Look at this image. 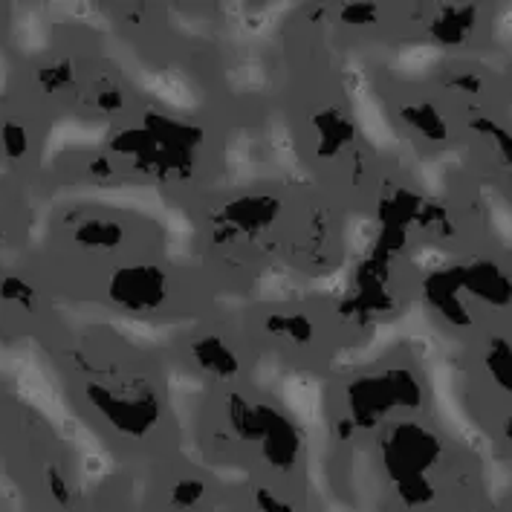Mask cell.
<instances>
[{"mask_svg": "<svg viewBox=\"0 0 512 512\" xmlns=\"http://www.w3.org/2000/svg\"><path fill=\"white\" fill-rule=\"evenodd\" d=\"M437 440L420 426H400L397 432H391V440L385 443V463L394 475V481L414 484V481H426V469L437 460Z\"/></svg>", "mask_w": 512, "mask_h": 512, "instance_id": "1", "label": "cell"}, {"mask_svg": "<svg viewBox=\"0 0 512 512\" xmlns=\"http://www.w3.org/2000/svg\"><path fill=\"white\" fill-rule=\"evenodd\" d=\"M165 275L151 264H139V267H125L113 275V284H110V296L113 301L122 307V310H131V313H148V310H157L165 301Z\"/></svg>", "mask_w": 512, "mask_h": 512, "instance_id": "2", "label": "cell"}, {"mask_svg": "<svg viewBox=\"0 0 512 512\" xmlns=\"http://www.w3.org/2000/svg\"><path fill=\"white\" fill-rule=\"evenodd\" d=\"M197 359H200L212 374H220V377H232V374L238 371L235 356L226 351L217 339H206V342L197 348Z\"/></svg>", "mask_w": 512, "mask_h": 512, "instance_id": "3", "label": "cell"}, {"mask_svg": "<svg viewBox=\"0 0 512 512\" xmlns=\"http://www.w3.org/2000/svg\"><path fill=\"white\" fill-rule=\"evenodd\" d=\"M203 492H206V486L200 484V481L186 478V481H180V484L174 486V492H171V501H174V507H180V510H189V507H194V504L203 498Z\"/></svg>", "mask_w": 512, "mask_h": 512, "instance_id": "4", "label": "cell"}, {"mask_svg": "<svg viewBox=\"0 0 512 512\" xmlns=\"http://www.w3.org/2000/svg\"><path fill=\"white\" fill-rule=\"evenodd\" d=\"M489 368H492V374H495V379L507 388V391H512V351L510 348H495L492 351V356H489Z\"/></svg>", "mask_w": 512, "mask_h": 512, "instance_id": "5", "label": "cell"}, {"mask_svg": "<svg viewBox=\"0 0 512 512\" xmlns=\"http://www.w3.org/2000/svg\"><path fill=\"white\" fill-rule=\"evenodd\" d=\"M255 504H258L261 512H293V507L284 498H278L272 489H258L255 492Z\"/></svg>", "mask_w": 512, "mask_h": 512, "instance_id": "6", "label": "cell"}, {"mask_svg": "<svg viewBox=\"0 0 512 512\" xmlns=\"http://www.w3.org/2000/svg\"><path fill=\"white\" fill-rule=\"evenodd\" d=\"M507 434H510V440H512V423H507Z\"/></svg>", "mask_w": 512, "mask_h": 512, "instance_id": "7", "label": "cell"}]
</instances>
